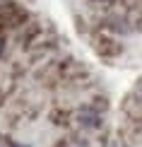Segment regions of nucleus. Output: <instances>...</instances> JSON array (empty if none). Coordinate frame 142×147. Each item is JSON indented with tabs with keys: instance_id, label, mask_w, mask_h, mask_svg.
<instances>
[]
</instances>
